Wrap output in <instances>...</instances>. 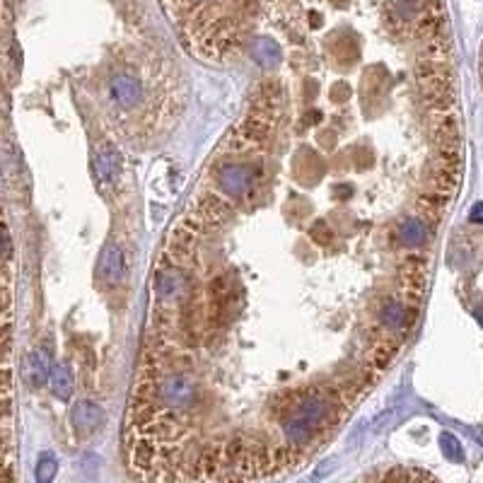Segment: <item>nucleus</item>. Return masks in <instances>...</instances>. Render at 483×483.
Returning <instances> with one entry per match:
<instances>
[{
	"mask_svg": "<svg viewBox=\"0 0 483 483\" xmlns=\"http://www.w3.org/2000/svg\"><path fill=\"white\" fill-rule=\"evenodd\" d=\"M254 181H257V167L252 165L230 162V165H222L217 172V184L227 198H242L254 187Z\"/></svg>",
	"mask_w": 483,
	"mask_h": 483,
	"instance_id": "obj_1",
	"label": "nucleus"
},
{
	"mask_svg": "<svg viewBox=\"0 0 483 483\" xmlns=\"http://www.w3.org/2000/svg\"><path fill=\"white\" fill-rule=\"evenodd\" d=\"M109 97L114 104L123 106V109H131V106H136L138 102H141L143 87L133 75L119 73V75H114L109 82Z\"/></svg>",
	"mask_w": 483,
	"mask_h": 483,
	"instance_id": "obj_2",
	"label": "nucleus"
},
{
	"mask_svg": "<svg viewBox=\"0 0 483 483\" xmlns=\"http://www.w3.org/2000/svg\"><path fill=\"white\" fill-rule=\"evenodd\" d=\"M123 273H126L123 252L116 244H106L99 257V263H97V278L109 283V285H116V283L123 281Z\"/></svg>",
	"mask_w": 483,
	"mask_h": 483,
	"instance_id": "obj_3",
	"label": "nucleus"
},
{
	"mask_svg": "<svg viewBox=\"0 0 483 483\" xmlns=\"http://www.w3.org/2000/svg\"><path fill=\"white\" fill-rule=\"evenodd\" d=\"M51 375V360L46 355V351H32L30 355L25 357V379L30 387L39 389L46 384Z\"/></svg>",
	"mask_w": 483,
	"mask_h": 483,
	"instance_id": "obj_4",
	"label": "nucleus"
},
{
	"mask_svg": "<svg viewBox=\"0 0 483 483\" xmlns=\"http://www.w3.org/2000/svg\"><path fill=\"white\" fill-rule=\"evenodd\" d=\"M102 408L97 406L95 401H78L71 411V423L73 428L80 430V433H87V430H95L102 423Z\"/></svg>",
	"mask_w": 483,
	"mask_h": 483,
	"instance_id": "obj_5",
	"label": "nucleus"
},
{
	"mask_svg": "<svg viewBox=\"0 0 483 483\" xmlns=\"http://www.w3.org/2000/svg\"><path fill=\"white\" fill-rule=\"evenodd\" d=\"M121 172V157L114 148H102L95 155V174L99 181H116Z\"/></svg>",
	"mask_w": 483,
	"mask_h": 483,
	"instance_id": "obj_6",
	"label": "nucleus"
},
{
	"mask_svg": "<svg viewBox=\"0 0 483 483\" xmlns=\"http://www.w3.org/2000/svg\"><path fill=\"white\" fill-rule=\"evenodd\" d=\"M51 389L58 399H71L73 389H75V377H73V370L68 362H58L51 368Z\"/></svg>",
	"mask_w": 483,
	"mask_h": 483,
	"instance_id": "obj_7",
	"label": "nucleus"
},
{
	"mask_svg": "<svg viewBox=\"0 0 483 483\" xmlns=\"http://www.w3.org/2000/svg\"><path fill=\"white\" fill-rule=\"evenodd\" d=\"M252 58L257 60V63H261V66L273 68V66H278V63L283 60V51H281V46H278L273 39H268V36H261V39H257L252 44Z\"/></svg>",
	"mask_w": 483,
	"mask_h": 483,
	"instance_id": "obj_8",
	"label": "nucleus"
},
{
	"mask_svg": "<svg viewBox=\"0 0 483 483\" xmlns=\"http://www.w3.org/2000/svg\"><path fill=\"white\" fill-rule=\"evenodd\" d=\"M399 235H401L403 244L418 247V244H423L425 237H428V227H425V222H423L421 217H408V220H403L401 227H399Z\"/></svg>",
	"mask_w": 483,
	"mask_h": 483,
	"instance_id": "obj_9",
	"label": "nucleus"
},
{
	"mask_svg": "<svg viewBox=\"0 0 483 483\" xmlns=\"http://www.w3.org/2000/svg\"><path fill=\"white\" fill-rule=\"evenodd\" d=\"M406 317H408L406 305H403V302H399V300H392V302H387V305L382 307L379 322L394 331V329H401L403 324H406Z\"/></svg>",
	"mask_w": 483,
	"mask_h": 483,
	"instance_id": "obj_10",
	"label": "nucleus"
},
{
	"mask_svg": "<svg viewBox=\"0 0 483 483\" xmlns=\"http://www.w3.org/2000/svg\"><path fill=\"white\" fill-rule=\"evenodd\" d=\"M56 473V459L51 457V454H44L39 462V467H36V481L39 483H51V478H54Z\"/></svg>",
	"mask_w": 483,
	"mask_h": 483,
	"instance_id": "obj_11",
	"label": "nucleus"
},
{
	"mask_svg": "<svg viewBox=\"0 0 483 483\" xmlns=\"http://www.w3.org/2000/svg\"><path fill=\"white\" fill-rule=\"evenodd\" d=\"M12 254V244H10V237H8V230L0 227V259H8Z\"/></svg>",
	"mask_w": 483,
	"mask_h": 483,
	"instance_id": "obj_12",
	"label": "nucleus"
},
{
	"mask_svg": "<svg viewBox=\"0 0 483 483\" xmlns=\"http://www.w3.org/2000/svg\"><path fill=\"white\" fill-rule=\"evenodd\" d=\"M471 217H473V220H478V222H483V203H478V206H473Z\"/></svg>",
	"mask_w": 483,
	"mask_h": 483,
	"instance_id": "obj_13",
	"label": "nucleus"
}]
</instances>
